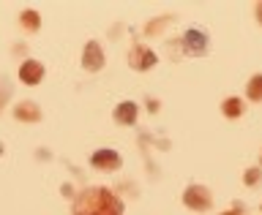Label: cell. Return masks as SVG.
<instances>
[{"instance_id":"7","label":"cell","mask_w":262,"mask_h":215,"mask_svg":"<svg viewBox=\"0 0 262 215\" xmlns=\"http://www.w3.org/2000/svg\"><path fill=\"white\" fill-rule=\"evenodd\" d=\"M19 79L25 85H38V82L44 79V63H38V60L19 63Z\"/></svg>"},{"instance_id":"3","label":"cell","mask_w":262,"mask_h":215,"mask_svg":"<svg viewBox=\"0 0 262 215\" xmlns=\"http://www.w3.org/2000/svg\"><path fill=\"white\" fill-rule=\"evenodd\" d=\"M180 41H183V52L191 55V57H202V55H208V49H210V38L202 28H188Z\"/></svg>"},{"instance_id":"15","label":"cell","mask_w":262,"mask_h":215,"mask_svg":"<svg viewBox=\"0 0 262 215\" xmlns=\"http://www.w3.org/2000/svg\"><path fill=\"white\" fill-rule=\"evenodd\" d=\"M262 180V169H257V166H251V169H246V175H243V183L249 185V188H254Z\"/></svg>"},{"instance_id":"18","label":"cell","mask_w":262,"mask_h":215,"mask_svg":"<svg viewBox=\"0 0 262 215\" xmlns=\"http://www.w3.org/2000/svg\"><path fill=\"white\" fill-rule=\"evenodd\" d=\"M254 14H257V22L262 25V3H257V8H254Z\"/></svg>"},{"instance_id":"14","label":"cell","mask_w":262,"mask_h":215,"mask_svg":"<svg viewBox=\"0 0 262 215\" xmlns=\"http://www.w3.org/2000/svg\"><path fill=\"white\" fill-rule=\"evenodd\" d=\"M169 22H172V16H159L156 22H147L145 25V36H156V33H161Z\"/></svg>"},{"instance_id":"8","label":"cell","mask_w":262,"mask_h":215,"mask_svg":"<svg viewBox=\"0 0 262 215\" xmlns=\"http://www.w3.org/2000/svg\"><path fill=\"white\" fill-rule=\"evenodd\" d=\"M137 114H139V106L134 101H120L115 106V123H120V126H134Z\"/></svg>"},{"instance_id":"2","label":"cell","mask_w":262,"mask_h":215,"mask_svg":"<svg viewBox=\"0 0 262 215\" xmlns=\"http://www.w3.org/2000/svg\"><path fill=\"white\" fill-rule=\"evenodd\" d=\"M183 204H186L188 210H194V212H208L213 207V196H210V191L205 185L191 183L183 191Z\"/></svg>"},{"instance_id":"5","label":"cell","mask_w":262,"mask_h":215,"mask_svg":"<svg viewBox=\"0 0 262 215\" xmlns=\"http://www.w3.org/2000/svg\"><path fill=\"white\" fill-rule=\"evenodd\" d=\"M90 166L98 169V172H118L123 166V158L118 150H110V147H101L90 155Z\"/></svg>"},{"instance_id":"19","label":"cell","mask_w":262,"mask_h":215,"mask_svg":"<svg viewBox=\"0 0 262 215\" xmlns=\"http://www.w3.org/2000/svg\"><path fill=\"white\" fill-rule=\"evenodd\" d=\"M147 109H150V112H159V104H156L153 98H150V101H147Z\"/></svg>"},{"instance_id":"4","label":"cell","mask_w":262,"mask_h":215,"mask_svg":"<svg viewBox=\"0 0 262 215\" xmlns=\"http://www.w3.org/2000/svg\"><path fill=\"white\" fill-rule=\"evenodd\" d=\"M156 63H159V55H156L150 46H145V44L131 46V52H128V65H131L134 71H150Z\"/></svg>"},{"instance_id":"20","label":"cell","mask_w":262,"mask_h":215,"mask_svg":"<svg viewBox=\"0 0 262 215\" xmlns=\"http://www.w3.org/2000/svg\"><path fill=\"white\" fill-rule=\"evenodd\" d=\"M0 155H3V142H0Z\"/></svg>"},{"instance_id":"11","label":"cell","mask_w":262,"mask_h":215,"mask_svg":"<svg viewBox=\"0 0 262 215\" xmlns=\"http://www.w3.org/2000/svg\"><path fill=\"white\" fill-rule=\"evenodd\" d=\"M246 95H249V101L262 104V74H254V77L249 79V85H246Z\"/></svg>"},{"instance_id":"9","label":"cell","mask_w":262,"mask_h":215,"mask_svg":"<svg viewBox=\"0 0 262 215\" xmlns=\"http://www.w3.org/2000/svg\"><path fill=\"white\" fill-rule=\"evenodd\" d=\"M14 117L19 123H38L41 120V109L33 101H22L14 106Z\"/></svg>"},{"instance_id":"16","label":"cell","mask_w":262,"mask_h":215,"mask_svg":"<svg viewBox=\"0 0 262 215\" xmlns=\"http://www.w3.org/2000/svg\"><path fill=\"white\" fill-rule=\"evenodd\" d=\"M243 212H246V207H243V204H241V202H235V204H232V207H229L227 212H221V215H243Z\"/></svg>"},{"instance_id":"10","label":"cell","mask_w":262,"mask_h":215,"mask_svg":"<svg viewBox=\"0 0 262 215\" xmlns=\"http://www.w3.org/2000/svg\"><path fill=\"white\" fill-rule=\"evenodd\" d=\"M221 112H224V117L237 120V117L246 112V104H243L237 95H229V98H224V104H221Z\"/></svg>"},{"instance_id":"12","label":"cell","mask_w":262,"mask_h":215,"mask_svg":"<svg viewBox=\"0 0 262 215\" xmlns=\"http://www.w3.org/2000/svg\"><path fill=\"white\" fill-rule=\"evenodd\" d=\"M19 25L28 33H38V28H41V16L33 11V8H28V11H22L19 14Z\"/></svg>"},{"instance_id":"13","label":"cell","mask_w":262,"mask_h":215,"mask_svg":"<svg viewBox=\"0 0 262 215\" xmlns=\"http://www.w3.org/2000/svg\"><path fill=\"white\" fill-rule=\"evenodd\" d=\"M11 93H14V85H11V79H8V74H0V112L6 109Z\"/></svg>"},{"instance_id":"6","label":"cell","mask_w":262,"mask_h":215,"mask_svg":"<svg viewBox=\"0 0 262 215\" xmlns=\"http://www.w3.org/2000/svg\"><path fill=\"white\" fill-rule=\"evenodd\" d=\"M104 63H106V57H104L101 44H98V41H88L85 49H82V68L96 74V71L104 68Z\"/></svg>"},{"instance_id":"1","label":"cell","mask_w":262,"mask_h":215,"mask_svg":"<svg viewBox=\"0 0 262 215\" xmlns=\"http://www.w3.org/2000/svg\"><path fill=\"white\" fill-rule=\"evenodd\" d=\"M123 212H126L123 202L104 185H90L85 191H79L71 204V215H123Z\"/></svg>"},{"instance_id":"17","label":"cell","mask_w":262,"mask_h":215,"mask_svg":"<svg viewBox=\"0 0 262 215\" xmlns=\"http://www.w3.org/2000/svg\"><path fill=\"white\" fill-rule=\"evenodd\" d=\"M60 194H63V196H69V199H71V196H74V188H71L69 183H66V185L60 188Z\"/></svg>"}]
</instances>
